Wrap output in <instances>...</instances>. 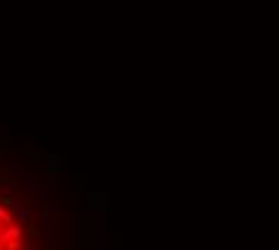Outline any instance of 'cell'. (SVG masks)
<instances>
[{
  "mask_svg": "<svg viewBox=\"0 0 279 250\" xmlns=\"http://www.w3.org/2000/svg\"><path fill=\"white\" fill-rule=\"evenodd\" d=\"M0 250H24V229L15 212L0 200Z\"/></svg>",
  "mask_w": 279,
  "mask_h": 250,
  "instance_id": "1",
  "label": "cell"
}]
</instances>
